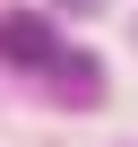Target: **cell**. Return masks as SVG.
<instances>
[{
	"mask_svg": "<svg viewBox=\"0 0 138 147\" xmlns=\"http://www.w3.org/2000/svg\"><path fill=\"white\" fill-rule=\"evenodd\" d=\"M52 95H60V104H95V95H104L95 52H60V61H52Z\"/></svg>",
	"mask_w": 138,
	"mask_h": 147,
	"instance_id": "cell-2",
	"label": "cell"
},
{
	"mask_svg": "<svg viewBox=\"0 0 138 147\" xmlns=\"http://www.w3.org/2000/svg\"><path fill=\"white\" fill-rule=\"evenodd\" d=\"M52 9H95V0H52Z\"/></svg>",
	"mask_w": 138,
	"mask_h": 147,
	"instance_id": "cell-3",
	"label": "cell"
},
{
	"mask_svg": "<svg viewBox=\"0 0 138 147\" xmlns=\"http://www.w3.org/2000/svg\"><path fill=\"white\" fill-rule=\"evenodd\" d=\"M0 61H9V69H52V61H60V43H52V18H35V9H9V18H0Z\"/></svg>",
	"mask_w": 138,
	"mask_h": 147,
	"instance_id": "cell-1",
	"label": "cell"
}]
</instances>
